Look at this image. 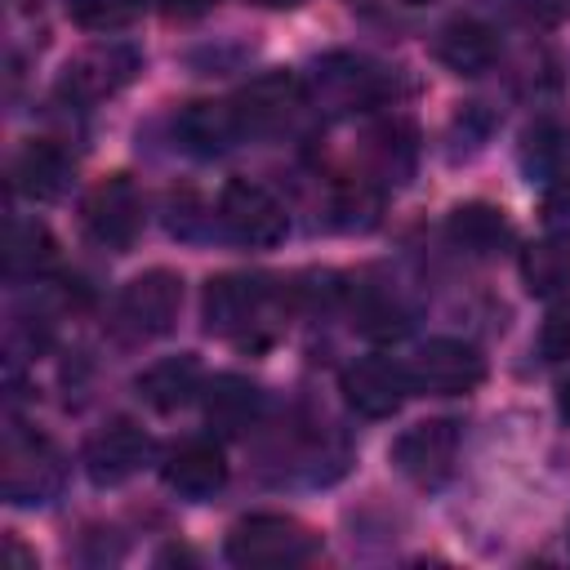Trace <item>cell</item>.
Listing matches in <instances>:
<instances>
[{
	"label": "cell",
	"mask_w": 570,
	"mask_h": 570,
	"mask_svg": "<svg viewBox=\"0 0 570 570\" xmlns=\"http://www.w3.org/2000/svg\"><path fill=\"white\" fill-rule=\"evenodd\" d=\"M58 263V245L49 236V227L40 218H9L4 232V281L9 285H27L49 276Z\"/></svg>",
	"instance_id": "44dd1931"
},
{
	"label": "cell",
	"mask_w": 570,
	"mask_h": 570,
	"mask_svg": "<svg viewBox=\"0 0 570 570\" xmlns=\"http://www.w3.org/2000/svg\"><path fill=\"white\" fill-rule=\"evenodd\" d=\"M459 445H463V428L454 419H423V423L405 428L387 454L405 481H414L419 490H436L454 472Z\"/></svg>",
	"instance_id": "9c48e42d"
},
{
	"label": "cell",
	"mask_w": 570,
	"mask_h": 570,
	"mask_svg": "<svg viewBox=\"0 0 570 570\" xmlns=\"http://www.w3.org/2000/svg\"><path fill=\"white\" fill-rule=\"evenodd\" d=\"M245 4H258V9H294L298 0H245Z\"/></svg>",
	"instance_id": "f1b7e54d"
},
{
	"label": "cell",
	"mask_w": 570,
	"mask_h": 570,
	"mask_svg": "<svg viewBox=\"0 0 570 570\" xmlns=\"http://www.w3.org/2000/svg\"><path fill=\"white\" fill-rule=\"evenodd\" d=\"M13 4H22V0H13Z\"/></svg>",
	"instance_id": "1f68e13d"
},
{
	"label": "cell",
	"mask_w": 570,
	"mask_h": 570,
	"mask_svg": "<svg viewBox=\"0 0 570 570\" xmlns=\"http://www.w3.org/2000/svg\"><path fill=\"white\" fill-rule=\"evenodd\" d=\"M178 307H183V276L169 267H151L116 294L111 334L120 343H151L174 330Z\"/></svg>",
	"instance_id": "5b68a950"
},
{
	"label": "cell",
	"mask_w": 570,
	"mask_h": 570,
	"mask_svg": "<svg viewBox=\"0 0 570 570\" xmlns=\"http://www.w3.org/2000/svg\"><path fill=\"white\" fill-rule=\"evenodd\" d=\"M548 9L552 13H570V0H548Z\"/></svg>",
	"instance_id": "f546056e"
},
{
	"label": "cell",
	"mask_w": 570,
	"mask_h": 570,
	"mask_svg": "<svg viewBox=\"0 0 570 570\" xmlns=\"http://www.w3.org/2000/svg\"><path fill=\"white\" fill-rule=\"evenodd\" d=\"M414 392L428 396H463L485 383V356L463 338H428L410 361Z\"/></svg>",
	"instance_id": "7c38bea8"
},
{
	"label": "cell",
	"mask_w": 570,
	"mask_h": 570,
	"mask_svg": "<svg viewBox=\"0 0 570 570\" xmlns=\"http://www.w3.org/2000/svg\"><path fill=\"white\" fill-rule=\"evenodd\" d=\"M276 303H281V294H276V285L267 276L227 272V276H214L205 285L200 316H205L209 334L249 343V338H263L276 325Z\"/></svg>",
	"instance_id": "277c9868"
},
{
	"label": "cell",
	"mask_w": 570,
	"mask_h": 570,
	"mask_svg": "<svg viewBox=\"0 0 570 570\" xmlns=\"http://www.w3.org/2000/svg\"><path fill=\"white\" fill-rule=\"evenodd\" d=\"M307 85V102L321 111V116H361V111H374L392 98V76L365 58V53H352V49H330L312 62V71L303 76Z\"/></svg>",
	"instance_id": "6da1fadb"
},
{
	"label": "cell",
	"mask_w": 570,
	"mask_h": 570,
	"mask_svg": "<svg viewBox=\"0 0 570 570\" xmlns=\"http://www.w3.org/2000/svg\"><path fill=\"white\" fill-rule=\"evenodd\" d=\"M316 552H321V534L312 525H303L298 517H285V512H249L223 539V557L240 570L307 566Z\"/></svg>",
	"instance_id": "7a4b0ae2"
},
{
	"label": "cell",
	"mask_w": 570,
	"mask_h": 570,
	"mask_svg": "<svg viewBox=\"0 0 570 570\" xmlns=\"http://www.w3.org/2000/svg\"><path fill=\"white\" fill-rule=\"evenodd\" d=\"M521 281L534 298L552 307H570V245L566 240H539L521 249Z\"/></svg>",
	"instance_id": "603a6c76"
},
{
	"label": "cell",
	"mask_w": 570,
	"mask_h": 570,
	"mask_svg": "<svg viewBox=\"0 0 570 570\" xmlns=\"http://www.w3.org/2000/svg\"><path fill=\"white\" fill-rule=\"evenodd\" d=\"M174 138L187 156L196 160H214V156H227L240 138H245V125L236 116L232 102H214V98H200V102H187L178 107L174 116Z\"/></svg>",
	"instance_id": "9a60e30c"
},
{
	"label": "cell",
	"mask_w": 570,
	"mask_h": 570,
	"mask_svg": "<svg viewBox=\"0 0 570 570\" xmlns=\"http://www.w3.org/2000/svg\"><path fill=\"white\" fill-rule=\"evenodd\" d=\"M142 71V53L129 40H102L80 49L76 58H67L62 76H58V98L76 102V107H94L116 98L120 89H129Z\"/></svg>",
	"instance_id": "8992f818"
},
{
	"label": "cell",
	"mask_w": 570,
	"mask_h": 570,
	"mask_svg": "<svg viewBox=\"0 0 570 570\" xmlns=\"http://www.w3.org/2000/svg\"><path fill=\"white\" fill-rule=\"evenodd\" d=\"M356 330L361 334H374V338H387V334H401L405 330V312L396 307V298H387V294H379V289H361L356 294Z\"/></svg>",
	"instance_id": "d4e9b609"
},
{
	"label": "cell",
	"mask_w": 570,
	"mask_h": 570,
	"mask_svg": "<svg viewBox=\"0 0 570 570\" xmlns=\"http://www.w3.org/2000/svg\"><path fill=\"white\" fill-rule=\"evenodd\" d=\"M445 232H450V240H454L459 249H468L472 258H494L499 249L512 245V223L503 218L499 205H485V200L454 205Z\"/></svg>",
	"instance_id": "7402d4cb"
},
{
	"label": "cell",
	"mask_w": 570,
	"mask_h": 570,
	"mask_svg": "<svg viewBox=\"0 0 570 570\" xmlns=\"http://www.w3.org/2000/svg\"><path fill=\"white\" fill-rule=\"evenodd\" d=\"M432 53H436V62H445L459 76H481L499 58V36L481 18H454L436 31Z\"/></svg>",
	"instance_id": "ffe728a7"
},
{
	"label": "cell",
	"mask_w": 570,
	"mask_h": 570,
	"mask_svg": "<svg viewBox=\"0 0 570 570\" xmlns=\"http://www.w3.org/2000/svg\"><path fill=\"white\" fill-rule=\"evenodd\" d=\"M539 356L543 361H570V312L548 316V325L539 334Z\"/></svg>",
	"instance_id": "4316f807"
},
{
	"label": "cell",
	"mask_w": 570,
	"mask_h": 570,
	"mask_svg": "<svg viewBox=\"0 0 570 570\" xmlns=\"http://www.w3.org/2000/svg\"><path fill=\"white\" fill-rule=\"evenodd\" d=\"M218 227L236 240V245H249V249H272L285 240L289 232V214L285 205L263 187V183H249V178H232L218 196Z\"/></svg>",
	"instance_id": "ba28073f"
},
{
	"label": "cell",
	"mask_w": 570,
	"mask_h": 570,
	"mask_svg": "<svg viewBox=\"0 0 570 570\" xmlns=\"http://www.w3.org/2000/svg\"><path fill=\"white\" fill-rule=\"evenodd\" d=\"M160 481L183 499H209L227 485V459L214 436H183L160 454Z\"/></svg>",
	"instance_id": "5bb4252c"
},
{
	"label": "cell",
	"mask_w": 570,
	"mask_h": 570,
	"mask_svg": "<svg viewBox=\"0 0 570 570\" xmlns=\"http://www.w3.org/2000/svg\"><path fill=\"white\" fill-rule=\"evenodd\" d=\"M338 392L361 419H392L410 401L414 379H410V365H401L396 356L370 352V356H356L352 365H343Z\"/></svg>",
	"instance_id": "30bf717a"
},
{
	"label": "cell",
	"mask_w": 570,
	"mask_h": 570,
	"mask_svg": "<svg viewBox=\"0 0 570 570\" xmlns=\"http://www.w3.org/2000/svg\"><path fill=\"white\" fill-rule=\"evenodd\" d=\"M543 227L570 240V174H557V183L543 191Z\"/></svg>",
	"instance_id": "484cf974"
},
{
	"label": "cell",
	"mask_w": 570,
	"mask_h": 570,
	"mask_svg": "<svg viewBox=\"0 0 570 570\" xmlns=\"http://www.w3.org/2000/svg\"><path fill=\"white\" fill-rule=\"evenodd\" d=\"M557 410H561V419L570 423V379H566V383L557 387Z\"/></svg>",
	"instance_id": "83f0119b"
},
{
	"label": "cell",
	"mask_w": 570,
	"mask_h": 570,
	"mask_svg": "<svg viewBox=\"0 0 570 570\" xmlns=\"http://www.w3.org/2000/svg\"><path fill=\"white\" fill-rule=\"evenodd\" d=\"M80 227L94 245L125 254L142 232V191L134 187V178L129 174L98 178L80 200Z\"/></svg>",
	"instance_id": "52a82bcc"
},
{
	"label": "cell",
	"mask_w": 570,
	"mask_h": 570,
	"mask_svg": "<svg viewBox=\"0 0 570 570\" xmlns=\"http://www.w3.org/2000/svg\"><path fill=\"white\" fill-rule=\"evenodd\" d=\"M365 183L374 187H401L414 174V156H419V134L410 120H383L365 134Z\"/></svg>",
	"instance_id": "ac0fdd59"
},
{
	"label": "cell",
	"mask_w": 570,
	"mask_h": 570,
	"mask_svg": "<svg viewBox=\"0 0 570 570\" xmlns=\"http://www.w3.org/2000/svg\"><path fill=\"white\" fill-rule=\"evenodd\" d=\"M151 459V436L134 423V419H107L80 450L85 476L94 485H125L134 472H142V463Z\"/></svg>",
	"instance_id": "4fadbf2b"
},
{
	"label": "cell",
	"mask_w": 570,
	"mask_h": 570,
	"mask_svg": "<svg viewBox=\"0 0 570 570\" xmlns=\"http://www.w3.org/2000/svg\"><path fill=\"white\" fill-rule=\"evenodd\" d=\"M263 405H267L263 387L254 379H245V374H214L200 387L205 423L218 436H245V432H254L258 419H263Z\"/></svg>",
	"instance_id": "2e32d148"
},
{
	"label": "cell",
	"mask_w": 570,
	"mask_h": 570,
	"mask_svg": "<svg viewBox=\"0 0 570 570\" xmlns=\"http://www.w3.org/2000/svg\"><path fill=\"white\" fill-rule=\"evenodd\" d=\"M134 387H138V396H142L151 410L174 414V410H183L191 396H200L205 370H200V361H196L191 352H178V356L151 361V365L134 379Z\"/></svg>",
	"instance_id": "d6986e66"
},
{
	"label": "cell",
	"mask_w": 570,
	"mask_h": 570,
	"mask_svg": "<svg viewBox=\"0 0 570 570\" xmlns=\"http://www.w3.org/2000/svg\"><path fill=\"white\" fill-rule=\"evenodd\" d=\"M62 476H67V463L49 436H40L22 423L4 428V441H0V494H4V503L40 508V503L58 499Z\"/></svg>",
	"instance_id": "3957f363"
},
{
	"label": "cell",
	"mask_w": 570,
	"mask_h": 570,
	"mask_svg": "<svg viewBox=\"0 0 570 570\" xmlns=\"http://www.w3.org/2000/svg\"><path fill=\"white\" fill-rule=\"evenodd\" d=\"M138 9H142V0H67L71 22L85 31H98V36L125 31L138 18Z\"/></svg>",
	"instance_id": "cb8c5ba5"
},
{
	"label": "cell",
	"mask_w": 570,
	"mask_h": 570,
	"mask_svg": "<svg viewBox=\"0 0 570 570\" xmlns=\"http://www.w3.org/2000/svg\"><path fill=\"white\" fill-rule=\"evenodd\" d=\"M232 107L245 125V138L249 134H281L307 107V85H303V76H294L285 67H272V71L254 76L249 85H240Z\"/></svg>",
	"instance_id": "8fae6325"
},
{
	"label": "cell",
	"mask_w": 570,
	"mask_h": 570,
	"mask_svg": "<svg viewBox=\"0 0 570 570\" xmlns=\"http://www.w3.org/2000/svg\"><path fill=\"white\" fill-rule=\"evenodd\" d=\"M405 4H432V0H405Z\"/></svg>",
	"instance_id": "4dcf8cb0"
},
{
	"label": "cell",
	"mask_w": 570,
	"mask_h": 570,
	"mask_svg": "<svg viewBox=\"0 0 570 570\" xmlns=\"http://www.w3.org/2000/svg\"><path fill=\"white\" fill-rule=\"evenodd\" d=\"M13 191L27 200H62L71 178H76V160L67 156V147H58L53 138H31L18 147L13 165H9Z\"/></svg>",
	"instance_id": "e0dca14e"
}]
</instances>
